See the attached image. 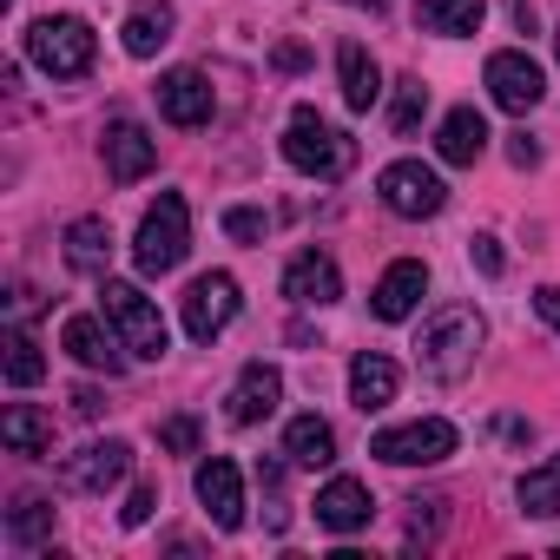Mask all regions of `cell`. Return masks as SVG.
Here are the masks:
<instances>
[{"label": "cell", "instance_id": "obj_1", "mask_svg": "<svg viewBox=\"0 0 560 560\" xmlns=\"http://www.w3.org/2000/svg\"><path fill=\"white\" fill-rule=\"evenodd\" d=\"M284 159H291L304 178L337 185V178H350V165H357V139H350L343 126H330L317 106H298L291 126H284Z\"/></svg>", "mask_w": 560, "mask_h": 560}, {"label": "cell", "instance_id": "obj_2", "mask_svg": "<svg viewBox=\"0 0 560 560\" xmlns=\"http://www.w3.org/2000/svg\"><path fill=\"white\" fill-rule=\"evenodd\" d=\"M481 311H468V304H448V311H435L429 324H422V337H416V363L435 376V383H455V376H468L475 370V350H481Z\"/></svg>", "mask_w": 560, "mask_h": 560}, {"label": "cell", "instance_id": "obj_3", "mask_svg": "<svg viewBox=\"0 0 560 560\" xmlns=\"http://www.w3.org/2000/svg\"><path fill=\"white\" fill-rule=\"evenodd\" d=\"M93 54H100V40L73 14H47V21L27 27V60L40 73H54V80H86L93 73Z\"/></svg>", "mask_w": 560, "mask_h": 560}, {"label": "cell", "instance_id": "obj_4", "mask_svg": "<svg viewBox=\"0 0 560 560\" xmlns=\"http://www.w3.org/2000/svg\"><path fill=\"white\" fill-rule=\"evenodd\" d=\"M185 250H191V211H185V198H178V191H159V205L139 218L132 264H139L145 277H165V270H178V264H185Z\"/></svg>", "mask_w": 560, "mask_h": 560}, {"label": "cell", "instance_id": "obj_5", "mask_svg": "<svg viewBox=\"0 0 560 560\" xmlns=\"http://www.w3.org/2000/svg\"><path fill=\"white\" fill-rule=\"evenodd\" d=\"M100 304H106V324L119 330V343L139 357V363H159L165 357V317H159V304L139 291V284H119V277H106V291H100Z\"/></svg>", "mask_w": 560, "mask_h": 560}, {"label": "cell", "instance_id": "obj_6", "mask_svg": "<svg viewBox=\"0 0 560 560\" xmlns=\"http://www.w3.org/2000/svg\"><path fill=\"white\" fill-rule=\"evenodd\" d=\"M370 455L389 462V468H435L455 455V422L442 416H422V422H396V429H376L370 435Z\"/></svg>", "mask_w": 560, "mask_h": 560}, {"label": "cell", "instance_id": "obj_7", "mask_svg": "<svg viewBox=\"0 0 560 560\" xmlns=\"http://www.w3.org/2000/svg\"><path fill=\"white\" fill-rule=\"evenodd\" d=\"M376 191H383V205H389L396 218H435V211L448 205L442 172H435V165H422V159H396V165H383Z\"/></svg>", "mask_w": 560, "mask_h": 560}, {"label": "cell", "instance_id": "obj_8", "mask_svg": "<svg viewBox=\"0 0 560 560\" xmlns=\"http://www.w3.org/2000/svg\"><path fill=\"white\" fill-rule=\"evenodd\" d=\"M237 304H244V298H237V277H231V270H205V277H191L185 311H178V317H185V337H191V343H211V337L237 317Z\"/></svg>", "mask_w": 560, "mask_h": 560}, {"label": "cell", "instance_id": "obj_9", "mask_svg": "<svg viewBox=\"0 0 560 560\" xmlns=\"http://www.w3.org/2000/svg\"><path fill=\"white\" fill-rule=\"evenodd\" d=\"M488 100L501 106V113H534L540 100H547V73L521 54V47H501V54H488Z\"/></svg>", "mask_w": 560, "mask_h": 560}, {"label": "cell", "instance_id": "obj_10", "mask_svg": "<svg viewBox=\"0 0 560 560\" xmlns=\"http://www.w3.org/2000/svg\"><path fill=\"white\" fill-rule=\"evenodd\" d=\"M191 488H198V501H205V514H211L218 534H237L244 527V475H237L231 455H205L198 475H191Z\"/></svg>", "mask_w": 560, "mask_h": 560}, {"label": "cell", "instance_id": "obj_11", "mask_svg": "<svg viewBox=\"0 0 560 560\" xmlns=\"http://www.w3.org/2000/svg\"><path fill=\"white\" fill-rule=\"evenodd\" d=\"M100 159H106V178H113V185H139V178L159 165V139H152L139 119H113L106 139H100Z\"/></svg>", "mask_w": 560, "mask_h": 560}, {"label": "cell", "instance_id": "obj_12", "mask_svg": "<svg viewBox=\"0 0 560 560\" xmlns=\"http://www.w3.org/2000/svg\"><path fill=\"white\" fill-rule=\"evenodd\" d=\"M60 350H67L80 370H106V376H119V370H126V357H132V350L119 343V330H106V324H100V317H86V311L60 324Z\"/></svg>", "mask_w": 560, "mask_h": 560}, {"label": "cell", "instance_id": "obj_13", "mask_svg": "<svg viewBox=\"0 0 560 560\" xmlns=\"http://www.w3.org/2000/svg\"><path fill=\"white\" fill-rule=\"evenodd\" d=\"M67 488H80V494H106V488H119L126 475H132V442H86L80 455H67Z\"/></svg>", "mask_w": 560, "mask_h": 560}, {"label": "cell", "instance_id": "obj_14", "mask_svg": "<svg viewBox=\"0 0 560 560\" xmlns=\"http://www.w3.org/2000/svg\"><path fill=\"white\" fill-rule=\"evenodd\" d=\"M277 402H284V376H277L270 363H244L237 383H231V396H224V416H231L237 429H250V422L277 416Z\"/></svg>", "mask_w": 560, "mask_h": 560}, {"label": "cell", "instance_id": "obj_15", "mask_svg": "<svg viewBox=\"0 0 560 560\" xmlns=\"http://www.w3.org/2000/svg\"><path fill=\"white\" fill-rule=\"evenodd\" d=\"M422 291H429V264H422V257H396V264L376 277V291H370V311H376L383 324H402V317L422 304Z\"/></svg>", "mask_w": 560, "mask_h": 560}, {"label": "cell", "instance_id": "obj_16", "mask_svg": "<svg viewBox=\"0 0 560 560\" xmlns=\"http://www.w3.org/2000/svg\"><path fill=\"white\" fill-rule=\"evenodd\" d=\"M211 106H218V100H211V80H205L198 67H172V73L159 80V113H165L172 126H185V132H191V126H211Z\"/></svg>", "mask_w": 560, "mask_h": 560}, {"label": "cell", "instance_id": "obj_17", "mask_svg": "<svg viewBox=\"0 0 560 560\" xmlns=\"http://www.w3.org/2000/svg\"><path fill=\"white\" fill-rule=\"evenodd\" d=\"M284 298H291V304H311V311L337 304V298H343V270H337V257H324V250L291 257V264H284Z\"/></svg>", "mask_w": 560, "mask_h": 560}, {"label": "cell", "instance_id": "obj_18", "mask_svg": "<svg viewBox=\"0 0 560 560\" xmlns=\"http://www.w3.org/2000/svg\"><path fill=\"white\" fill-rule=\"evenodd\" d=\"M370 514H376V501H370V488H363L357 475H337V481L317 488V527L357 534V527H370Z\"/></svg>", "mask_w": 560, "mask_h": 560}, {"label": "cell", "instance_id": "obj_19", "mask_svg": "<svg viewBox=\"0 0 560 560\" xmlns=\"http://www.w3.org/2000/svg\"><path fill=\"white\" fill-rule=\"evenodd\" d=\"M396 389H402V370H396L383 350H363V357L350 363V402H357L363 416L389 409V402H396Z\"/></svg>", "mask_w": 560, "mask_h": 560}, {"label": "cell", "instance_id": "obj_20", "mask_svg": "<svg viewBox=\"0 0 560 560\" xmlns=\"http://www.w3.org/2000/svg\"><path fill=\"white\" fill-rule=\"evenodd\" d=\"M337 80H343V106H350V113H370V106L383 100V67L370 60L363 40H343V47H337Z\"/></svg>", "mask_w": 560, "mask_h": 560}, {"label": "cell", "instance_id": "obj_21", "mask_svg": "<svg viewBox=\"0 0 560 560\" xmlns=\"http://www.w3.org/2000/svg\"><path fill=\"white\" fill-rule=\"evenodd\" d=\"M435 152H442V165H475L488 152V119L475 106H455L442 119V132H435Z\"/></svg>", "mask_w": 560, "mask_h": 560}, {"label": "cell", "instance_id": "obj_22", "mask_svg": "<svg viewBox=\"0 0 560 560\" xmlns=\"http://www.w3.org/2000/svg\"><path fill=\"white\" fill-rule=\"evenodd\" d=\"M67 264L80 277H106V264H113V224L106 218H73L67 224Z\"/></svg>", "mask_w": 560, "mask_h": 560}, {"label": "cell", "instance_id": "obj_23", "mask_svg": "<svg viewBox=\"0 0 560 560\" xmlns=\"http://www.w3.org/2000/svg\"><path fill=\"white\" fill-rule=\"evenodd\" d=\"M172 27H178V14L165 8V0H139L119 34H126V54H132V60H152V54L172 40Z\"/></svg>", "mask_w": 560, "mask_h": 560}, {"label": "cell", "instance_id": "obj_24", "mask_svg": "<svg viewBox=\"0 0 560 560\" xmlns=\"http://www.w3.org/2000/svg\"><path fill=\"white\" fill-rule=\"evenodd\" d=\"M481 14H488V0H416V27L422 34H442V40L475 34Z\"/></svg>", "mask_w": 560, "mask_h": 560}, {"label": "cell", "instance_id": "obj_25", "mask_svg": "<svg viewBox=\"0 0 560 560\" xmlns=\"http://www.w3.org/2000/svg\"><path fill=\"white\" fill-rule=\"evenodd\" d=\"M284 455H291L298 468H330V462H337V429H330L324 416H298V422L284 429Z\"/></svg>", "mask_w": 560, "mask_h": 560}, {"label": "cell", "instance_id": "obj_26", "mask_svg": "<svg viewBox=\"0 0 560 560\" xmlns=\"http://www.w3.org/2000/svg\"><path fill=\"white\" fill-rule=\"evenodd\" d=\"M0 442H8L14 455H54V422L27 402H8L0 409Z\"/></svg>", "mask_w": 560, "mask_h": 560}, {"label": "cell", "instance_id": "obj_27", "mask_svg": "<svg viewBox=\"0 0 560 560\" xmlns=\"http://www.w3.org/2000/svg\"><path fill=\"white\" fill-rule=\"evenodd\" d=\"M514 494H521V508H527V514H540V521H553V514H560V455H547L540 468H527Z\"/></svg>", "mask_w": 560, "mask_h": 560}, {"label": "cell", "instance_id": "obj_28", "mask_svg": "<svg viewBox=\"0 0 560 560\" xmlns=\"http://www.w3.org/2000/svg\"><path fill=\"white\" fill-rule=\"evenodd\" d=\"M8 540H14V547H40V540H54V501L21 494L14 514H8Z\"/></svg>", "mask_w": 560, "mask_h": 560}, {"label": "cell", "instance_id": "obj_29", "mask_svg": "<svg viewBox=\"0 0 560 560\" xmlns=\"http://www.w3.org/2000/svg\"><path fill=\"white\" fill-rule=\"evenodd\" d=\"M47 376V357H40V343L27 337V330H8V383L14 389H34Z\"/></svg>", "mask_w": 560, "mask_h": 560}, {"label": "cell", "instance_id": "obj_30", "mask_svg": "<svg viewBox=\"0 0 560 560\" xmlns=\"http://www.w3.org/2000/svg\"><path fill=\"white\" fill-rule=\"evenodd\" d=\"M422 113H429V86H422V80H396V100H389V126L409 139V132L422 126Z\"/></svg>", "mask_w": 560, "mask_h": 560}, {"label": "cell", "instance_id": "obj_31", "mask_svg": "<svg viewBox=\"0 0 560 560\" xmlns=\"http://www.w3.org/2000/svg\"><path fill=\"white\" fill-rule=\"evenodd\" d=\"M159 448H165V455H198V416L159 422Z\"/></svg>", "mask_w": 560, "mask_h": 560}, {"label": "cell", "instance_id": "obj_32", "mask_svg": "<svg viewBox=\"0 0 560 560\" xmlns=\"http://www.w3.org/2000/svg\"><path fill=\"white\" fill-rule=\"evenodd\" d=\"M224 231H231L237 244H264L270 218H264V211H250V205H231V211H224Z\"/></svg>", "mask_w": 560, "mask_h": 560}, {"label": "cell", "instance_id": "obj_33", "mask_svg": "<svg viewBox=\"0 0 560 560\" xmlns=\"http://www.w3.org/2000/svg\"><path fill=\"white\" fill-rule=\"evenodd\" d=\"M152 508H159V488H152V481H139V488L126 494V508H119V521H126V527H145V521H152Z\"/></svg>", "mask_w": 560, "mask_h": 560}, {"label": "cell", "instance_id": "obj_34", "mask_svg": "<svg viewBox=\"0 0 560 560\" xmlns=\"http://www.w3.org/2000/svg\"><path fill=\"white\" fill-rule=\"evenodd\" d=\"M468 257L481 264V277H501V270H508V257H501V237H488V231H481V237H468Z\"/></svg>", "mask_w": 560, "mask_h": 560}, {"label": "cell", "instance_id": "obj_35", "mask_svg": "<svg viewBox=\"0 0 560 560\" xmlns=\"http://www.w3.org/2000/svg\"><path fill=\"white\" fill-rule=\"evenodd\" d=\"M270 67H277V73H304V67H311V47H304V40H284V47L270 54Z\"/></svg>", "mask_w": 560, "mask_h": 560}, {"label": "cell", "instance_id": "obj_36", "mask_svg": "<svg viewBox=\"0 0 560 560\" xmlns=\"http://www.w3.org/2000/svg\"><path fill=\"white\" fill-rule=\"evenodd\" d=\"M67 402H73V416H80V422H93V416H100V409H106V396H100V389H93V383H80V389H73V396H67Z\"/></svg>", "mask_w": 560, "mask_h": 560}, {"label": "cell", "instance_id": "obj_37", "mask_svg": "<svg viewBox=\"0 0 560 560\" xmlns=\"http://www.w3.org/2000/svg\"><path fill=\"white\" fill-rule=\"evenodd\" d=\"M534 311H540V317L553 324V337H560V284H540V291H534Z\"/></svg>", "mask_w": 560, "mask_h": 560}, {"label": "cell", "instance_id": "obj_38", "mask_svg": "<svg viewBox=\"0 0 560 560\" xmlns=\"http://www.w3.org/2000/svg\"><path fill=\"white\" fill-rule=\"evenodd\" d=\"M508 159H514V165L527 172V165H540V145H534L527 132H514V139H508Z\"/></svg>", "mask_w": 560, "mask_h": 560}, {"label": "cell", "instance_id": "obj_39", "mask_svg": "<svg viewBox=\"0 0 560 560\" xmlns=\"http://www.w3.org/2000/svg\"><path fill=\"white\" fill-rule=\"evenodd\" d=\"M343 8H370V14H383V0H343Z\"/></svg>", "mask_w": 560, "mask_h": 560}, {"label": "cell", "instance_id": "obj_40", "mask_svg": "<svg viewBox=\"0 0 560 560\" xmlns=\"http://www.w3.org/2000/svg\"><path fill=\"white\" fill-rule=\"evenodd\" d=\"M553 60H560V27H553Z\"/></svg>", "mask_w": 560, "mask_h": 560}]
</instances>
